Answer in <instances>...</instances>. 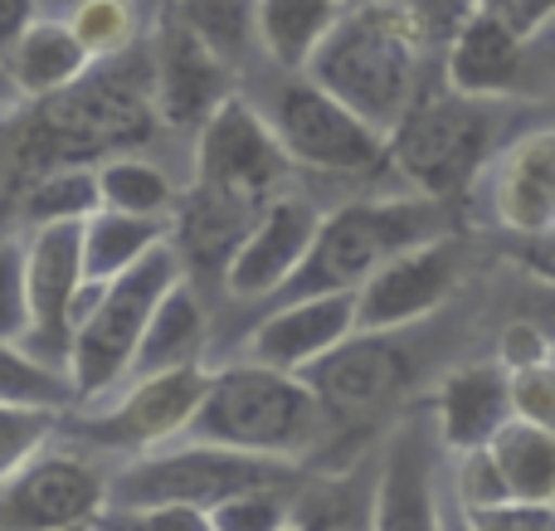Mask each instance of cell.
<instances>
[{"label":"cell","instance_id":"35","mask_svg":"<svg viewBox=\"0 0 555 531\" xmlns=\"http://www.w3.org/2000/svg\"><path fill=\"white\" fill-rule=\"evenodd\" d=\"M29 337V293H25V234H0V341Z\"/></svg>","mask_w":555,"mask_h":531},{"label":"cell","instance_id":"28","mask_svg":"<svg viewBox=\"0 0 555 531\" xmlns=\"http://www.w3.org/2000/svg\"><path fill=\"white\" fill-rule=\"evenodd\" d=\"M488 449L498 454L512 497L555 503V429L527 425V419H507Z\"/></svg>","mask_w":555,"mask_h":531},{"label":"cell","instance_id":"27","mask_svg":"<svg viewBox=\"0 0 555 531\" xmlns=\"http://www.w3.org/2000/svg\"><path fill=\"white\" fill-rule=\"evenodd\" d=\"M171 15L195 39H205L234 74H244L259 54V0H176Z\"/></svg>","mask_w":555,"mask_h":531},{"label":"cell","instance_id":"1","mask_svg":"<svg viewBox=\"0 0 555 531\" xmlns=\"http://www.w3.org/2000/svg\"><path fill=\"white\" fill-rule=\"evenodd\" d=\"M156 64L152 39L127 54L98 59L78 83L39 98L20 127H10L0 146V181L15 195L49 166H98L103 156L132 152L156 132Z\"/></svg>","mask_w":555,"mask_h":531},{"label":"cell","instance_id":"12","mask_svg":"<svg viewBox=\"0 0 555 531\" xmlns=\"http://www.w3.org/2000/svg\"><path fill=\"white\" fill-rule=\"evenodd\" d=\"M205 390H210V371L201 366H181L166 376H142L127 380V390L98 415H64V429L93 454H146L162 449L171 439H181L191 429L195 410H201Z\"/></svg>","mask_w":555,"mask_h":531},{"label":"cell","instance_id":"24","mask_svg":"<svg viewBox=\"0 0 555 531\" xmlns=\"http://www.w3.org/2000/svg\"><path fill=\"white\" fill-rule=\"evenodd\" d=\"M171 239L166 215H127V210H98L83 220V279L113 283L132 263H142L156 244Z\"/></svg>","mask_w":555,"mask_h":531},{"label":"cell","instance_id":"31","mask_svg":"<svg viewBox=\"0 0 555 531\" xmlns=\"http://www.w3.org/2000/svg\"><path fill=\"white\" fill-rule=\"evenodd\" d=\"M68 25L74 35L83 39V49L93 59H113V54H127L137 39V10L132 0H74L68 5Z\"/></svg>","mask_w":555,"mask_h":531},{"label":"cell","instance_id":"6","mask_svg":"<svg viewBox=\"0 0 555 531\" xmlns=\"http://www.w3.org/2000/svg\"><path fill=\"white\" fill-rule=\"evenodd\" d=\"M302 464L269 454H240L220 444H162L132 454L113 478H107V513H132V507H220L224 497L249 493V488H287L302 483Z\"/></svg>","mask_w":555,"mask_h":531},{"label":"cell","instance_id":"33","mask_svg":"<svg viewBox=\"0 0 555 531\" xmlns=\"http://www.w3.org/2000/svg\"><path fill=\"white\" fill-rule=\"evenodd\" d=\"M449 497L459 513H478V507H498L512 497L507 478H502V464L488 444L482 449H463V454H449Z\"/></svg>","mask_w":555,"mask_h":531},{"label":"cell","instance_id":"34","mask_svg":"<svg viewBox=\"0 0 555 531\" xmlns=\"http://www.w3.org/2000/svg\"><path fill=\"white\" fill-rule=\"evenodd\" d=\"M302 483L287 488H249V493L224 497L220 507H210L215 531H283L293 522V497Z\"/></svg>","mask_w":555,"mask_h":531},{"label":"cell","instance_id":"3","mask_svg":"<svg viewBox=\"0 0 555 531\" xmlns=\"http://www.w3.org/2000/svg\"><path fill=\"white\" fill-rule=\"evenodd\" d=\"M181 439L307 464V454L332 444V425L302 376L240 357L210 371V390Z\"/></svg>","mask_w":555,"mask_h":531},{"label":"cell","instance_id":"41","mask_svg":"<svg viewBox=\"0 0 555 531\" xmlns=\"http://www.w3.org/2000/svg\"><path fill=\"white\" fill-rule=\"evenodd\" d=\"M25 98H20V88H15V78H10V68H5V54H0V107H20Z\"/></svg>","mask_w":555,"mask_h":531},{"label":"cell","instance_id":"42","mask_svg":"<svg viewBox=\"0 0 555 531\" xmlns=\"http://www.w3.org/2000/svg\"><path fill=\"white\" fill-rule=\"evenodd\" d=\"M443 531H473V527H468V517H463L459 507H453V497H449V527H443Z\"/></svg>","mask_w":555,"mask_h":531},{"label":"cell","instance_id":"10","mask_svg":"<svg viewBox=\"0 0 555 531\" xmlns=\"http://www.w3.org/2000/svg\"><path fill=\"white\" fill-rule=\"evenodd\" d=\"M449 527V449L429 400L390 419L375 444L371 531H443Z\"/></svg>","mask_w":555,"mask_h":531},{"label":"cell","instance_id":"7","mask_svg":"<svg viewBox=\"0 0 555 531\" xmlns=\"http://www.w3.org/2000/svg\"><path fill=\"white\" fill-rule=\"evenodd\" d=\"M498 98L468 93H424L404 113V122L385 137V166L429 200H453L488 166L498 142Z\"/></svg>","mask_w":555,"mask_h":531},{"label":"cell","instance_id":"16","mask_svg":"<svg viewBox=\"0 0 555 531\" xmlns=\"http://www.w3.org/2000/svg\"><path fill=\"white\" fill-rule=\"evenodd\" d=\"M317 224H322V210L307 195L283 191L278 200H269V210L254 220V230L244 234V244L234 249L230 269H224V283H220L224 298L269 302L297 273V263L307 259V249L317 239Z\"/></svg>","mask_w":555,"mask_h":531},{"label":"cell","instance_id":"32","mask_svg":"<svg viewBox=\"0 0 555 531\" xmlns=\"http://www.w3.org/2000/svg\"><path fill=\"white\" fill-rule=\"evenodd\" d=\"M64 429V410H35V405H0V483L15 478L49 439Z\"/></svg>","mask_w":555,"mask_h":531},{"label":"cell","instance_id":"14","mask_svg":"<svg viewBox=\"0 0 555 531\" xmlns=\"http://www.w3.org/2000/svg\"><path fill=\"white\" fill-rule=\"evenodd\" d=\"M463 273H468V249L459 234H439L420 249L395 254L356 288V332H395L439 318L459 293Z\"/></svg>","mask_w":555,"mask_h":531},{"label":"cell","instance_id":"4","mask_svg":"<svg viewBox=\"0 0 555 531\" xmlns=\"http://www.w3.org/2000/svg\"><path fill=\"white\" fill-rule=\"evenodd\" d=\"M453 234L449 224V200H429V195H371V200H346L322 215L317 239L297 273L269 298L273 302H297L317 298V293H356L375 269L404 249Z\"/></svg>","mask_w":555,"mask_h":531},{"label":"cell","instance_id":"21","mask_svg":"<svg viewBox=\"0 0 555 531\" xmlns=\"http://www.w3.org/2000/svg\"><path fill=\"white\" fill-rule=\"evenodd\" d=\"M492 210L521 239L555 230V132H531L498 161Z\"/></svg>","mask_w":555,"mask_h":531},{"label":"cell","instance_id":"39","mask_svg":"<svg viewBox=\"0 0 555 531\" xmlns=\"http://www.w3.org/2000/svg\"><path fill=\"white\" fill-rule=\"evenodd\" d=\"M498 361L507 371H521V366H541V361H555V337L541 322L531 318H512L498 337Z\"/></svg>","mask_w":555,"mask_h":531},{"label":"cell","instance_id":"2","mask_svg":"<svg viewBox=\"0 0 555 531\" xmlns=\"http://www.w3.org/2000/svg\"><path fill=\"white\" fill-rule=\"evenodd\" d=\"M302 74L390 137L424 98L429 29L404 0H346Z\"/></svg>","mask_w":555,"mask_h":531},{"label":"cell","instance_id":"5","mask_svg":"<svg viewBox=\"0 0 555 531\" xmlns=\"http://www.w3.org/2000/svg\"><path fill=\"white\" fill-rule=\"evenodd\" d=\"M181 279L185 259L166 239L113 283H83L74 302V351H68V380L78 405H98L122 386L156 308Z\"/></svg>","mask_w":555,"mask_h":531},{"label":"cell","instance_id":"25","mask_svg":"<svg viewBox=\"0 0 555 531\" xmlns=\"http://www.w3.org/2000/svg\"><path fill=\"white\" fill-rule=\"evenodd\" d=\"M341 10L346 0H259V54L273 68L302 74Z\"/></svg>","mask_w":555,"mask_h":531},{"label":"cell","instance_id":"8","mask_svg":"<svg viewBox=\"0 0 555 531\" xmlns=\"http://www.w3.org/2000/svg\"><path fill=\"white\" fill-rule=\"evenodd\" d=\"M420 327H395V332H351L341 347H332L322 361L302 371L312 396L322 400L332 439L346 429H365L385 415H400L414 405V386L424 380V347Z\"/></svg>","mask_w":555,"mask_h":531},{"label":"cell","instance_id":"23","mask_svg":"<svg viewBox=\"0 0 555 531\" xmlns=\"http://www.w3.org/2000/svg\"><path fill=\"white\" fill-rule=\"evenodd\" d=\"M5 68H10V78H15L20 98H49V93H59V88L78 83V78L93 68V54L83 49V39L74 35L68 20L44 15L10 44Z\"/></svg>","mask_w":555,"mask_h":531},{"label":"cell","instance_id":"44","mask_svg":"<svg viewBox=\"0 0 555 531\" xmlns=\"http://www.w3.org/2000/svg\"><path fill=\"white\" fill-rule=\"evenodd\" d=\"M283 531H297V527H293V522H287V527H283Z\"/></svg>","mask_w":555,"mask_h":531},{"label":"cell","instance_id":"11","mask_svg":"<svg viewBox=\"0 0 555 531\" xmlns=\"http://www.w3.org/2000/svg\"><path fill=\"white\" fill-rule=\"evenodd\" d=\"M191 185L205 191L234 195V200L263 210L269 200L287 191L293 161L278 146L273 127L263 122V113L254 107L249 93H230L195 132V166Z\"/></svg>","mask_w":555,"mask_h":531},{"label":"cell","instance_id":"13","mask_svg":"<svg viewBox=\"0 0 555 531\" xmlns=\"http://www.w3.org/2000/svg\"><path fill=\"white\" fill-rule=\"evenodd\" d=\"M107 478L93 449H39L0 483V531H88L107 513Z\"/></svg>","mask_w":555,"mask_h":531},{"label":"cell","instance_id":"40","mask_svg":"<svg viewBox=\"0 0 555 531\" xmlns=\"http://www.w3.org/2000/svg\"><path fill=\"white\" fill-rule=\"evenodd\" d=\"M35 5L39 0H0V54H10V44L39 20Z\"/></svg>","mask_w":555,"mask_h":531},{"label":"cell","instance_id":"17","mask_svg":"<svg viewBox=\"0 0 555 531\" xmlns=\"http://www.w3.org/2000/svg\"><path fill=\"white\" fill-rule=\"evenodd\" d=\"M356 332V293H317V298L273 302L244 337V357L273 371L302 376L312 361L341 347Z\"/></svg>","mask_w":555,"mask_h":531},{"label":"cell","instance_id":"20","mask_svg":"<svg viewBox=\"0 0 555 531\" xmlns=\"http://www.w3.org/2000/svg\"><path fill=\"white\" fill-rule=\"evenodd\" d=\"M521 64H527L521 29L512 25L502 10L478 5L449 35L443 83H449L453 93H468V98H502V93H517Z\"/></svg>","mask_w":555,"mask_h":531},{"label":"cell","instance_id":"43","mask_svg":"<svg viewBox=\"0 0 555 531\" xmlns=\"http://www.w3.org/2000/svg\"><path fill=\"white\" fill-rule=\"evenodd\" d=\"M88 531H107V527H98V522H93V527H88Z\"/></svg>","mask_w":555,"mask_h":531},{"label":"cell","instance_id":"26","mask_svg":"<svg viewBox=\"0 0 555 531\" xmlns=\"http://www.w3.org/2000/svg\"><path fill=\"white\" fill-rule=\"evenodd\" d=\"M15 230H35V224H59V220H88L103 210V191H98V166L74 161V166H49L35 181H25L15 195Z\"/></svg>","mask_w":555,"mask_h":531},{"label":"cell","instance_id":"37","mask_svg":"<svg viewBox=\"0 0 555 531\" xmlns=\"http://www.w3.org/2000/svg\"><path fill=\"white\" fill-rule=\"evenodd\" d=\"M98 527L107 531H215L205 507H132V513H103Z\"/></svg>","mask_w":555,"mask_h":531},{"label":"cell","instance_id":"18","mask_svg":"<svg viewBox=\"0 0 555 531\" xmlns=\"http://www.w3.org/2000/svg\"><path fill=\"white\" fill-rule=\"evenodd\" d=\"M152 64H156V117L166 127H201L224 98L240 93L234 88L240 74L205 39H195L176 15L152 39Z\"/></svg>","mask_w":555,"mask_h":531},{"label":"cell","instance_id":"38","mask_svg":"<svg viewBox=\"0 0 555 531\" xmlns=\"http://www.w3.org/2000/svg\"><path fill=\"white\" fill-rule=\"evenodd\" d=\"M463 517L473 531H555V503H527V497H507L498 507H478Z\"/></svg>","mask_w":555,"mask_h":531},{"label":"cell","instance_id":"29","mask_svg":"<svg viewBox=\"0 0 555 531\" xmlns=\"http://www.w3.org/2000/svg\"><path fill=\"white\" fill-rule=\"evenodd\" d=\"M98 191H103V210L127 215H171L176 210V181L166 166L146 161L137 152H117L98 161Z\"/></svg>","mask_w":555,"mask_h":531},{"label":"cell","instance_id":"36","mask_svg":"<svg viewBox=\"0 0 555 531\" xmlns=\"http://www.w3.org/2000/svg\"><path fill=\"white\" fill-rule=\"evenodd\" d=\"M512 419L555 429V361L512 371Z\"/></svg>","mask_w":555,"mask_h":531},{"label":"cell","instance_id":"19","mask_svg":"<svg viewBox=\"0 0 555 531\" xmlns=\"http://www.w3.org/2000/svg\"><path fill=\"white\" fill-rule=\"evenodd\" d=\"M429 410L439 419V435L449 454L492 444L498 429L512 419V371L498 357L449 366L439 376V386H434Z\"/></svg>","mask_w":555,"mask_h":531},{"label":"cell","instance_id":"15","mask_svg":"<svg viewBox=\"0 0 555 531\" xmlns=\"http://www.w3.org/2000/svg\"><path fill=\"white\" fill-rule=\"evenodd\" d=\"M25 234V293H29V337L25 347L39 361L68 371L74 351V302L83 293V220L35 224Z\"/></svg>","mask_w":555,"mask_h":531},{"label":"cell","instance_id":"22","mask_svg":"<svg viewBox=\"0 0 555 531\" xmlns=\"http://www.w3.org/2000/svg\"><path fill=\"white\" fill-rule=\"evenodd\" d=\"M205 347H210V318H205V298L191 279H181L171 293L162 298L156 308L152 327H146L142 347L132 357V371L127 380H142V376H166V371H181V366H201ZM122 380V386H127Z\"/></svg>","mask_w":555,"mask_h":531},{"label":"cell","instance_id":"9","mask_svg":"<svg viewBox=\"0 0 555 531\" xmlns=\"http://www.w3.org/2000/svg\"><path fill=\"white\" fill-rule=\"evenodd\" d=\"M254 107L273 127L287 161L317 176H371L385 166V132L356 117L341 98H332L307 74L273 68L254 88Z\"/></svg>","mask_w":555,"mask_h":531},{"label":"cell","instance_id":"30","mask_svg":"<svg viewBox=\"0 0 555 531\" xmlns=\"http://www.w3.org/2000/svg\"><path fill=\"white\" fill-rule=\"evenodd\" d=\"M0 405H35V410H74V380L68 371L39 361L20 341H0Z\"/></svg>","mask_w":555,"mask_h":531}]
</instances>
